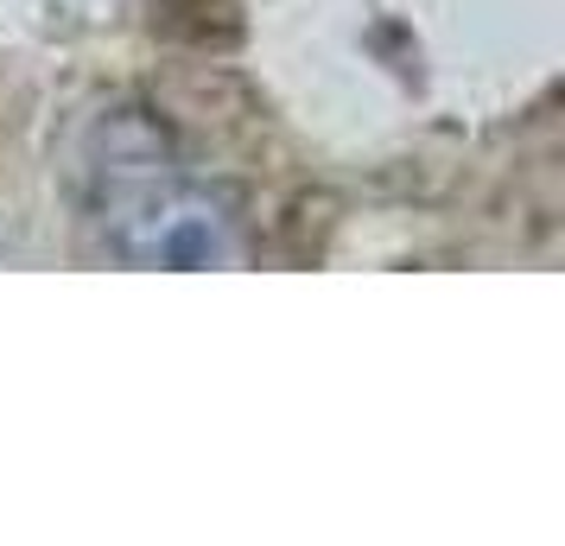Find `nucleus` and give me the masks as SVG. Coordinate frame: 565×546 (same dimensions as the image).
Segmentation results:
<instances>
[{"instance_id":"f257e3e1","label":"nucleus","mask_w":565,"mask_h":546,"mask_svg":"<svg viewBox=\"0 0 565 546\" xmlns=\"http://www.w3.org/2000/svg\"><path fill=\"white\" fill-rule=\"evenodd\" d=\"M134 172H108L103 235L128 260H166V267H204L230 255V223L191 179H179L166 159L147 147L128 159Z\"/></svg>"}]
</instances>
